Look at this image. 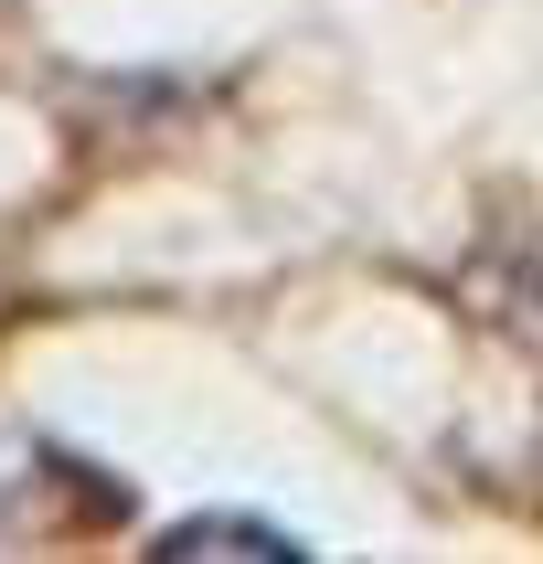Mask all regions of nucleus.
I'll return each instance as SVG.
<instances>
[{
    "label": "nucleus",
    "mask_w": 543,
    "mask_h": 564,
    "mask_svg": "<svg viewBox=\"0 0 543 564\" xmlns=\"http://www.w3.org/2000/svg\"><path fill=\"white\" fill-rule=\"evenodd\" d=\"M160 554H309V543L278 533V522H224V511H214V522H182Z\"/></svg>",
    "instance_id": "nucleus-2"
},
{
    "label": "nucleus",
    "mask_w": 543,
    "mask_h": 564,
    "mask_svg": "<svg viewBox=\"0 0 543 564\" xmlns=\"http://www.w3.org/2000/svg\"><path fill=\"white\" fill-rule=\"evenodd\" d=\"M479 310L501 319L511 341L543 351V224H533V235H511V246L479 267Z\"/></svg>",
    "instance_id": "nucleus-1"
}]
</instances>
